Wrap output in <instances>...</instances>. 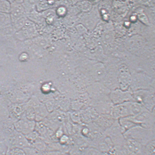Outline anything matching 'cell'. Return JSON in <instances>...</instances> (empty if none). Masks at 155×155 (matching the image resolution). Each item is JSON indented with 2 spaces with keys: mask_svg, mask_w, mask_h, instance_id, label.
Here are the masks:
<instances>
[{
  "mask_svg": "<svg viewBox=\"0 0 155 155\" xmlns=\"http://www.w3.org/2000/svg\"><path fill=\"white\" fill-rule=\"evenodd\" d=\"M6 152H4L1 153V154H0V155H6Z\"/></svg>",
  "mask_w": 155,
  "mask_h": 155,
  "instance_id": "7",
  "label": "cell"
},
{
  "mask_svg": "<svg viewBox=\"0 0 155 155\" xmlns=\"http://www.w3.org/2000/svg\"><path fill=\"white\" fill-rule=\"evenodd\" d=\"M68 141V138L67 136H63L61 137L60 140V144L62 145H65L67 144Z\"/></svg>",
  "mask_w": 155,
  "mask_h": 155,
  "instance_id": "6",
  "label": "cell"
},
{
  "mask_svg": "<svg viewBox=\"0 0 155 155\" xmlns=\"http://www.w3.org/2000/svg\"></svg>",
  "mask_w": 155,
  "mask_h": 155,
  "instance_id": "8",
  "label": "cell"
},
{
  "mask_svg": "<svg viewBox=\"0 0 155 155\" xmlns=\"http://www.w3.org/2000/svg\"><path fill=\"white\" fill-rule=\"evenodd\" d=\"M31 147V144L28 140L21 135L14 137L8 144V148L18 147L24 149Z\"/></svg>",
  "mask_w": 155,
  "mask_h": 155,
  "instance_id": "1",
  "label": "cell"
},
{
  "mask_svg": "<svg viewBox=\"0 0 155 155\" xmlns=\"http://www.w3.org/2000/svg\"><path fill=\"white\" fill-rule=\"evenodd\" d=\"M31 147L36 151L37 153L43 152L46 150V146L43 142L35 140L31 144Z\"/></svg>",
  "mask_w": 155,
  "mask_h": 155,
  "instance_id": "4",
  "label": "cell"
},
{
  "mask_svg": "<svg viewBox=\"0 0 155 155\" xmlns=\"http://www.w3.org/2000/svg\"><path fill=\"white\" fill-rule=\"evenodd\" d=\"M84 155H102V154L98 150L91 148L87 150Z\"/></svg>",
  "mask_w": 155,
  "mask_h": 155,
  "instance_id": "5",
  "label": "cell"
},
{
  "mask_svg": "<svg viewBox=\"0 0 155 155\" xmlns=\"http://www.w3.org/2000/svg\"><path fill=\"white\" fill-rule=\"evenodd\" d=\"M155 142L153 140L144 146V155H155Z\"/></svg>",
  "mask_w": 155,
  "mask_h": 155,
  "instance_id": "2",
  "label": "cell"
},
{
  "mask_svg": "<svg viewBox=\"0 0 155 155\" xmlns=\"http://www.w3.org/2000/svg\"><path fill=\"white\" fill-rule=\"evenodd\" d=\"M6 155H26L24 149L20 148H8Z\"/></svg>",
  "mask_w": 155,
  "mask_h": 155,
  "instance_id": "3",
  "label": "cell"
}]
</instances>
